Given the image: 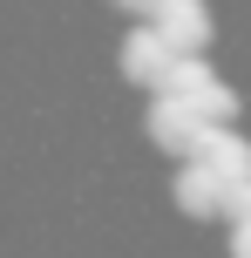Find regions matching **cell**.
<instances>
[{
  "label": "cell",
  "mask_w": 251,
  "mask_h": 258,
  "mask_svg": "<svg viewBox=\"0 0 251 258\" xmlns=\"http://www.w3.org/2000/svg\"><path fill=\"white\" fill-rule=\"evenodd\" d=\"M184 61V54L170 48V41L156 34V27H136L129 41H122V75L129 82H143V89H156L163 95V82H170V68Z\"/></svg>",
  "instance_id": "4"
},
{
  "label": "cell",
  "mask_w": 251,
  "mask_h": 258,
  "mask_svg": "<svg viewBox=\"0 0 251 258\" xmlns=\"http://www.w3.org/2000/svg\"><path fill=\"white\" fill-rule=\"evenodd\" d=\"M149 27H156V34L184 54V61L211 48V14H204V0H163V7L149 14Z\"/></svg>",
  "instance_id": "3"
},
{
  "label": "cell",
  "mask_w": 251,
  "mask_h": 258,
  "mask_svg": "<svg viewBox=\"0 0 251 258\" xmlns=\"http://www.w3.org/2000/svg\"><path fill=\"white\" fill-rule=\"evenodd\" d=\"M231 190H238V183H224L217 170H204V163H184V170H177V204H184L190 218H224V211H231Z\"/></svg>",
  "instance_id": "5"
},
{
  "label": "cell",
  "mask_w": 251,
  "mask_h": 258,
  "mask_svg": "<svg viewBox=\"0 0 251 258\" xmlns=\"http://www.w3.org/2000/svg\"><path fill=\"white\" fill-rule=\"evenodd\" d=\"M190 163L217 170L224 183H251V143L238 129H224V122H204V136L190 143Z\"/></svg>",
  "instance_id": "2"
},
{
  "label": "cell",
  "mask_w": 251,
  "mask_h": 258,
  "mask_svg": "<svg viewBox=\"0 0 251 258\" xmlns=\"http://www.w3.org/2000/svg\"><path fill=\"white\" fill-rule=\"evenodd\" d=\"M231 224H238V231H251V183H238V190H231V211H224Z\"/></svg>",
  "instance_id": "7"
},
{
  "label": "cell",
  "mask_w": 251,
  "mask_h": 258,
  "mask_svg": "<svg viewBox=\"0 0 251 258\" xmlns=\"http://www.w3.org/2000/svg\"><path fill=\"white\" fill-rule=\"evenodd\" d=\"M116 7H129V14H156L163 0H116Z\"/></svg>",
  "instance_id": "9"
},
{
  "label": "cell",
  "mask_w": 251,
  "mask_h": 258,
  "mask_svg": "<svg viewBox=\"0 0 251 258\" xmlns=\"http://www.w3.org/2000/svg\"><path fill=\"white\" fill-rule=\"evenodd\" d=\"M163 95H170V102H184V109H197L204 122H231V116H238V95H231L224 82L211 75V61H204V54L177 61V68H170V82H163Z\"/></svg>",
  "instance_id": "1"
},
{
  "label": "cell",
  "mask_w": 251,
  "mask_h": 258,
  "mask_svg": "<svg viewBox=\"0 0 251 258\" xmlns=\"http://www.w3.org/2000/svg\"><path fill=\"white\" fill-rule=\"evenodd\" d=\"M231 258H251V231H231Z\"/></svg>",
  "instance_id": "8"
},
{
  "label": "cell",
  "mask_w": 251,
  "mask_h": 258,
  "mask_svg": "<svg viewBox=\"0 0 251 258\" xmlns=\"http://www.w3.org/2000/svg\"><path fill=\"white\" fill-rule=\"evenodd\" d=\"M149 136H156L163 150H184L190 156V143L204 136V116L184 109V102H170V95H156V102H149Z\"/></svg>",
  "instance_id": "6"
}]
</instances>
